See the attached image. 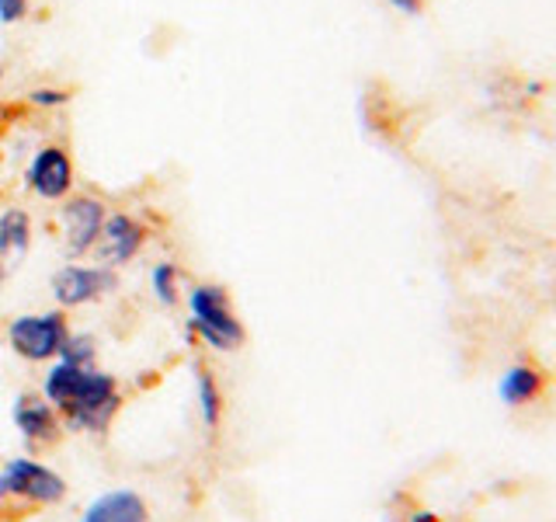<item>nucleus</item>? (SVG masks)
<instances>
[{"label": "nucleus", "mask_w": 556, "mask_h": 522, "mask_svg": "<svg viewBox=\"0 0 556 522\" xmlns=\"http://www.w3.org/2000/svg\"><path fill=\"white\" fill-rule=\"evenodd\" d=\"M42 397L60 411L70 432L104 435L122 411V387L101 365L52 359L42 373Z\"/></svg>", "instance_id": "1"}, {"label": "nucleus", "mask_w": 556, "mask_h": 522, "mask_svg": "<svg viewBox=\"0 0 556 522\" xmlns=\"http://www.w3.org/2000/svg\"><path fill=\"white\" fill-rule=\"evenodd\" d=\"M185 310H188V335L195 338L208 352L230 356L248 341V331H243L240 318L233 313L230 296L216 283H199L185 289Z\"/></svg>", "instance_id": "2"}, {"label": "nucleus", "mask_w": 556, "mask_h": 522, "mask_svg": "<svg viewBox=\"0 0 556 522\" xmlns=\"http://www.w3.org/2000/svg\"><path fill=\"white\" fill-rule=\"evenodd\" d=\"M8 348L31 365H49L52 359H60L63 345L70 338V321L63 310H31L17 313L4 331Z\"/></svg>", "instance_id": "3"}, {"label": "nucleus", "mask_w": 556, "mask_h": 522, "mask_svg": "<svg viewBox=\"0 0 556 522\" xmlns=\"http://www.w3.org/2000/svg\"><path fill=\"white\" fill-rule=\"evenodd\" d=\"M63 498H66V481L49 463L31 457H11L0 463V501L52 509Z\"/></svg>", "instance_id": "4"}, {"label": "nucleus", "mask_w": 556, "mask_h": 522, "mask_svg": "<svg viewBox=\"0 0 556 522\" xmlns=\"http://www.w3.org/2000/svg\"><path fill=\"white\" fill-rule=\"evenodd\" d=\"M118 289V272L104 269V265H84V261H66L63 269L52 272L49 278V293L56 300V310H80L109 300Z\"/></svg>", "instance_id": "5"}, {"label": "nucleus", "mask_w": 556, "mask_h": 522, "mask_svg": "<svg viewBox=\"0 0 556 522\" xmlns=\"http://www.w3.org/2000/svg\"><path fill=\"white\" fill-rule=\"evenodd\" d=\"M109 209L91 191H80V196H66L56 223H60V237H63V251L70 254V261H84L94 251V244L101 237V226Z\"/></svg>", "instance_id": "6"}, {"label": "nucleus", "mask_w": 556, "mask_h": 522, "mask_svg": "<svg viewBox=\"0 0 556 522\" xmlns=\"http://www.w3.org/2000/svg\"><path fill=\"white\" fill-rule=\"evenodd\" d=\"M147 237H150V226L132 216V213H109L101 226V237L94 244V261L104 269H126L129 261L139 258V251L147 248Z\"/></svg>", "instance_id": "7"}, {"label": "nucleus", "mask_w": 556, "mask_h": 522, "mask_svg": "<svg viewBox=\"0 0 556 522\" xmlns=\"http://www.w3.org/2000/svg\"><path fill=\"white\" fill-rule=\"evenodd\" d=\"M74 157L66 153V147L60 144H46L35 150V157L28 161L25 171V185L46 202H63L70 191H74Z\"/></svg>", "instance_id": "8"}, {"label": "nucleus", "mask_w": 556, "mask_h": 522, "mask_svg": "<svg viewBox=\"0 0 556 522\" xmlns=\"http://www.w3.org/2000/svg\"><path fill=\"white\" fill-rule=\"evenodd\" d=\"M11 422L17 428V435L25 439L28 449H49L63 439V418L60 411L49 405L42 394H17L14 408H11Z\"/></svg>", "instance_id": "9"}, {"label": "nucleus", "mask_w": 556, "mask_h": 522, "mask_svg": "<svg viewBox=\"0 0 556 522\" xmlns=\"http://www.w3.org/2000/svg\"><path fill=\"white\" fill-rule=\"evenodd\" d=\"M31 216L25 209L11 206L0 213V289L8 286L14 269H22V261L31 251Z\"/></svg>", "instance_id": "10"}, {"label": "nucleus", "mask_w": 556, "mask_h": 522, "mask_svg": "<svg viewBox=\"0 0 556 522\" xmlns=\"http://www.w3.org/2000/svg\"><path fill=\"white\" fill-rule=\"evenodd\" d=\"M80 522H150V505L132 487H112L87 501Z\"/></svg>", "instance_id": "11"}, {"label": "nucleus", "mask_w": 556, "mask_h": 522, "mask_svg": "<svg viewBox=\"0 0 556 522\" xmlns=\"http://www.w3.org/2000/svg\"><path fill=\"white\" fill-rule=\"evenodd\" d=\"M546 387H549V376L543 365L535 359H521L504 370L497 394L508 408H526V405H535V400L546 394Z\"/></svg>", "instance_id": "12"}, {"label": "nucleus", "mask_w": 556, "mask_h": 522, "mask_svg": "<svg viewBox=\"0 0 556 522\" xmlns=\"http://www.w3.org/2000/svg\"><path fill=\"white\" fill-rule=\"evenodd\" d=\"M195 405H199V422L205 425V432H216L223 422V387L213 376V370H205L202 362L195 365Z\"/></svg>", "instance_id": "13"}, {"label": "nucleus", "mask_w": 556, "mask_h": 522, "mask_svg": "<svg viewBox=\"0 0 556 522\" xmlns=\"http://www.w3.org/2000/svg\"><path fill=\"white\" fill-rule=\"evenodd\" d=\"M150 293L153 300L174 310L181 300H185V278H181V269L174 265V261H156V265L150 269Z\"/></svg>", "instance_id": "14"}, {"label": "nucleus", "mask_w": 556, "mask_h": 522, "mask_svg": "<svg viewBox=\"0 0 556 522\" xmlns=\"http://www.w3.org/2000/svg\"><path fill=\"white\" fill-rule=\"evenodd\" d=\"M60 359L77 362V365H98V338L87 335V331H70Z\"/></svg>", "instance_id": "15"}, {"label": "nucleus", "mask_w": 556, "mask_h": 522, "mask_svg": "<svg viewBox=\"0 0 556 522\" xmlns=\"http://www.w3.org/2000/svg\"><path fill=\"white\" fill-rule=\"evenodd\" d=\"M31 104H42V109H52V104H66L70 95L66 91H56V87H35V91L28 95Z\"/></svg>", "instance_id": "16"}, {"label": "nucleus", "mask_w": 556, "mask_h": 522, "mask_svg": "<svg viewBox=\"0 0 556 522\" xmlns=\"http://www.w3.org/2000/svg\"><path fill=\"white\" fill-rule=\"evenodd\" d=\"M25 14H28V0H0V22L4 25L25 22Z\"/></svg>", "instance_id": "17"}, {"label": "nucleus", "mask_w": 556, "mask_h": 522, "mask_svg": "<svg viewBox=\"0 0 556 522\" xmlns=\"http://www.w3.org/2000/svg\"><path fill=\"white\" fill-rule=\"evenodd\" d=\"M404 522H442L434 512H428V509H421V505H414L410 512H404Z\"/></svg>", "instance_id": "18"}, {"label": "nucleus", "mask_w": 556, "mask_h": 522, "mask_svg": "<svg viewBox=\"0 0 556 522\" xmlns=\"http://www.w3.org/2000/svg\"><path fill=\"white\" fill-rule=\"evenodd\" d=\"M390 4L396 11H404V14H417V11H421V0H390Z\"/></svg>", "instance_id": "19"}]
</instances>
